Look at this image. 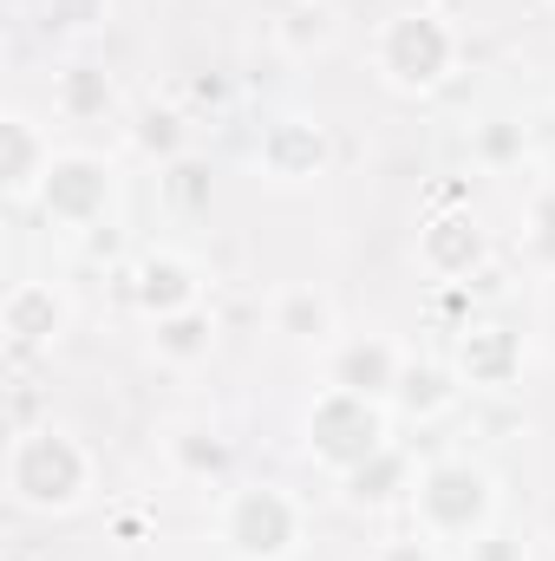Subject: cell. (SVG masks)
I'll return each instance as SVG.
<instances>
[{
    "label": "cell",
    "mask_w": 555,
    "mask_h": 561,
    "mask_svg": "<svg viewBox=\"0 0 555 561\" xmlns=\"http://www.w3.org/2000/svg\"><path fill=\"white\" fill-rule=\"evenodd\" d=\"M92 490V450L59 431V424H33V431H13L7 444V496L33 516H66L79 510Z\"/></svg>",
    "instance_id": "cell-1"
},
{
    "label": "cell",
    "mask_w": 555,
    "mask_h": 561,
    "mask_svg": "<svg viewBox=\"0 0 555 561\" xmlns=\"http://www.w3.org/2000/svg\"><path fill=\"white\" fill-rule=\"evenodd\" d=\"M412 516L418 529L438 536V542H477L490 529V516H497V483L471 457H438V463L418 470Z\"/></svg>",
    "instance_id": "cell-2"
},
{
    "label": "cell",
    "mask_w": 555,
    "mask_h": 561,
    "mask_svg": "<svg viewBox=\"0 0 555 561\" xmlns=\"http://www.w3.org/2000/svg\"><path fill=\"white\" fill-rule=\"evenodd\" d=\"M373 66L393 92H438L451 72H457V33L438 7H406L380 26L373 39Z\"/></svg>",
    "instance_id": "cell-3"
},
{
    "label": "cell",
    "mask_w": 555,
    "mask_h": 561,
    "mask_svg": "<svg viewBox=\"0 0 555 561\" xmlns=\"http://www.w3.org/2000/svg\"><path fill=\"white\" fill-rule=\"evenodd\" d=\"M216 536L236 561H287L307 536V516L301 503L281 490V483H236L223 496V516H216Z\"/></svg>",
    "instance_id": "cell-4"
},
{
    "label": "cell",
    "mask_w": 555,
    "mask_h": 561,
    "mask_svg": "<svg viewBox=\"0 0 555 561\" xmlns=\"http://www.w3.org/2000/svg\"><path fill=\"white\" fill-rule=\"evenodd\" d=\"M301 444H307V457H314L320 470L347 477V470H360L366 457L386 450V405L327 386V392L307 405V419H301Z\"/></svg>",
    "instance_id": "cell-5"
},
{
    "label": "cell",
    "mask_w": 555,
    "mask_h": 561,
    "mask_svg": "<svg viewBox=\"0 0 555 561\" xmlns=\"http://www.w3.org/2000/svg\"><path fill=\"white\" fill-rule=\"evenodd\" d=\"M112 196H118V170H112L105 157H92V150H59L33 203H39V216L59 222V229H99L105 209H112Z\"/></svg>",
    "instance_id": "cell-6"
},
{
    "label": "cell",
    "mask_w": 555,
    "mask_h": 561,
    "mask_svg": "<svg viewBox=\"0 0 555 561\" xmlns=\"http://www.w3.org/2000/svg\"><path fill=\"white\" fill-rule=\"evenodd\" d=\"M490 262V236L477 229L471 209H438L424 229H418V268L444 287H471Z\"/></svg>",
    "instance_id": "cell-7"
},
{
    "label": "cell",
    "mask_w": 555,
    "mask_h": 561,
    "mask_svg": "<svg viewBox=\"0 0 555 561\" xmlns=\"http://www.w3.org/2000/svg\"><path fill=\"white\" fill-rule=\"evenodd\" d=\"M66 320H72V307H66V294L46 287V280H20V287L7 294V307H0V333H7V346H13V359L46 353V346L66 333Z\"/></svg>",
    "instance_id": "cell-8"
},
{
    "label": "cell",
    "mask_w": 555,
    "mask_h": 561,
    "mask_svg": "<svg viewBox=\"0 0 555 561\" xmlns=\"http://www.w3.org/2000/svg\"><path fill=\"white\" fill-rule=\"evenodd\" d=\"M464 386H484V392H503L517 386L523 373V333L503 327V320H471L457 333V366H451Z\"/></svg>",
    "instance_id": "cell-9"
},
{
    "label": "cell",
    "mask_w": 555,
    "mask_h": 561,
    "mask_svg": "<svg viewBox=\"0 0 555 561\" xmlns=\"http://www.w3.org/2000/svg\"><path fill=\"white\" fill-rule=\"evenodd\" d=\"M327 157L333 150H327V131L314 118H269L262 138H256V163L275 183H314L327 170Z\"/></svg>",
    "instance_id": "cell-10"
},
{
    "label": "cell",
    "mask_w": 555,
    "mask_h": 561,
    "mask_svg": "<svg viewBox=\"0 0 555 561\" xmlns=\"http://www.w3.org/2000/svg\"><path fill=\"white\" fill-rule=\"evenodd\" d=\"M399 373H406V353H399L393 340H380V333L347 340V346H333V359H327V386L360 392V399H380V405L393 399Z\"/></svg>",
    "instance_id": "cell-11"
},
{
    "label": "cell",
    "mask_w": 555,
    "mask_h": 561,
    "mask_svg": "<svg viewBox=\"0 0 555 561\" xmlns=\"http://www.w3.org/2000/svg\"><path fill=\"white\" fill-rule=\"evenodd\" d=\"M53 157H59V150L46 144V131H39L26 112H7V118H0V183H7L13 203H33V196H39Z\"/></svg>",
    "instance_id": "cell-12"
},
{
    "label": "cell",
    "mask_w": 555,
    "mask_h": 561,
    "mask_svg": "<svg viewBox=\"0 0 555 561\" xmlns=\"http://www.w3.org/2000/svg\"><path fill=\"white\" fill-rule=\"evenodd\" d=\"M132 300H138L150 320H163V313H183V307H196V300H203V275H196L183 255H170V249H150L138 268H132Z\"/></svg>",
    "instance_id": "cell-13"
},
{
    "label": "cell",
    "mask_w": 555,
    "mask_h": 561,
    "mask_svg": "<svg viewBox=\"0 0 555 561\" xmlns=\"http://www.w3.org/2000/svg\"><path fill=\"white\" fill-rule=\"evenodd\" d=\"M340 490H347V503L353 510H399V503H412V490H418V470H412V457L406 450H380V457H366L360 470H347L340 477Z\"/></svg>",
    "instance_id": "cell-14"
},
{
    "label": "cell",
    "mask_w": 555,
    "mask_h": 561,
    "mask_svg": "<svg viewBox=\"0 0 555 561\" xmlns=\"http://www.w3.org/2000/svg\"><path fill=\"white\" fill-rule=\"evenodd\" d=\"M150 353H157L163 366H203V359L216 353V313L196 300V307H183V313L150 320Z\"/></svg>",
    "instance_id": "cell-15"
},
{
    "label": "cell",
    "mask_w": 555,
    "mask_h": 561,
    "mask_svg": "<svg viewBox=\"0 0 555 561\" xmlns=\"http://www.w3.org/2000/svg\"><path fill=\"white\" fill-rule=\"evenodd\" d=\"M457 392H464V379L451 373V366H431V359H406V373H399V386H393V412H406V419H444L451 405H457Z\"/></svg>",
    "instance_id": "cell-16"
},
{
    "label": "cell",
    "mask_w": 555,
    "mask_h": 561,
    "mask_svg": "<svg viewBox=\"0 0 555 561\" xmlns=\"http://www.w3.org/2000/svg\"><path fill=\"white\" fill-rule=\"evenodd\" d=\"M53 105H59L66 118H79V125H86V118H105V112L118 105V85H112V72H105V66H86V59H79V66H66V72H59Z\"/></svg>",
    "instance_id": "cell-17"
},
{
    "label": "cell",
    "mask_w": 555,
    "mask_h": 561,
    "mask_svg": "<svg viewBox=\"0 0 555 561\" xmlns=\"http://www.w3.org/2000/svg\"><path fill=\"white\" fill-rule=\"evenodd\" d=\"M170 463H177L183 477H196V483H223V477H229V437L209 431V424H183V431L170 437Z\"/></svg>",
    "instance_id": "cell-18"
},
{
    "label": "cell",
    "mask_w": 555,
    "mask_h": 561,
    "mask_svg": "<svg viewBox=\"0 0 555 561\" xmlns=\"http://www.w3.org/2000/svg\"><path fill=\"white\" fill-rule=\"evenodd\" d=\"M275 333L281 340H327L333 333V300L320 294V287H287L275 300Z\"/></svg>",
    "instance_id": "cell-19"
},
{
    "label": "cell",
    "mask_w": 555,
    "mask_h": 561,
    "mask_svg": "<svg viewBox=\"0 0 555 561\" xmlns=\"http://www.w3.org/2000/svg\"><path fill=\"white\" fill-rule=\"evenodd\" d=\"M183 144H190V125H183V112L177 105H144L138 125H132V150L138 157H150V163H177L183 157Z\"/></svg>",
    "instance_id": "cell-20"
},
{
    "label": "cell",
    "mask_w": 555,
    "mask_h": 561,
    "mask_svg": "<svg viewBox=\"0 0 555 561\" xmlns=\"http://www.w3.org/2000/svg\"><path fill=\"white\" fill-rule=\"evenodd\" d=\"M523 150H530V125H523V118H484V125L471 131V157L490 163V170L523 163Z\"/></svg>",
    "instance_id": "cell-21"
},
{
    "label": "cell",
    "mask_w": 555,
    "mask_h": 561,
    "mask_svg": "<svg viewBox=\"0 0 555 561\" xmlns=\"http://www.w3.org/2000/svg\"><path fill=\"white\" fill-rule=\"evenodd\" d=\"M327 33H333V26H327V13H320V7H307V0L281 13V46H287V53H314V46H327Z\"/></svg>",
    "instance_id": "cell-22"
},
{
    "label": "cell",
    "mask_w": 555,
    "mask_h": 561,
    "mask_svg": "<svg viewBox=\"0 0 555 561\" xmlns=\"http://www.w3.org/2000/svg\"><path fill=\"white\" fill-rule=\"evenodd\" d=\"M39 13L53 33H92V26H105L112 0H39Z\"/></svg>",
    "instance_id": "cell-23"
},
{
    "label": "cell",
    "mask_w": 555,
    "mask_h": 561,
    "mask_svg": "<svg viewBox=\"0 0 555 561\" xmlns=\"http://www.w3.org/2000/svg\"><path fill=\"white\" fill-rule=\"evenodd\" d=\"M523 242H530V255H536L543 268H555V190H536V196H530Z\"/></svg>",
    "instance_id": "cell-24"
},
{
    "label": "cell",
    "mask_w": 555,
    "mask_h": 561,
    "mask_svg": "<svg viewBox=\"0 0 555 561\" xmlns=\"http://www.w3.org/2000/svg\"><path fill=\"white\" fill-rule=\"evenodd\" d=\"M373 561H438V536H424V529L393 536V542H380V556Z\"/></svg>",
    "instance_id": "cell-25"
},
{
    "label": "cell",
    "mask_w": 555,
    "mask_h": 561,
    "mask_svg": "<svg viewBox=\"0 0 555 561\" xmlns=\"http://www.w3.org/2000/svg\"><path fill=\"white\" fill-rule=\"evenodd\" d=\"M170 196H177L183 209H196V203H203V170H196L190 157H177V163H170Z\"/></svg>",
    "instance_id": "cell-26"
},
{
    "label": "cell",
    "mask_w": 555,
    "mask_h": 561,
    "mask_svg": "<svg viewBox=\"0 0 555 561\" xmlns=\"http://www.w3.org/2000/svg\"><path fill=\"white\" fill-rule=\"evenodd\" d=\"M471 561H523V542L503 536V529H484V536L471 542Z\"/></svg>",
    "instance_id": "cell-27"
},
{
    "label": "cell",
    "mask_w": 555,
    "mask_h": 561,
    "mask_svg": "<svg viewBox=\"0 0 555 561\" xmlns=\"http://www.w3.org/2000/svg\"><path fill=\"white\" fill-rule=\"evenodd\" d=\"M550 190H555V150H550Z\"/></svg>",
    "instance_id": "cell-28"
},
{
    "label": "cell",
    "mask_w": 555,
    "mask_h": 561,
    "mask_svg": "<svg viewBox=\"0 0 555 561\" xmlns=\"http://www.w3.org/2000/svg\"><path fill=\"white\" fill-rule=\"evenodd\" d=\"M418 7H424V0H418Z\"/></svg>",
    "instance_id": "cell-29"
}]
</instances>
